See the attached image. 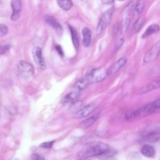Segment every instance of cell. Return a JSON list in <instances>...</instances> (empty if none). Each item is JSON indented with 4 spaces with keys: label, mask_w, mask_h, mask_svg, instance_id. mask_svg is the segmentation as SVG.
Returning a JSON list of instances; mask_svg holds the SVG:
<instances>
[{
    "label": "cell",
    "mask_w": 160,
    "mask_h": 160,
    "mask_svg": "<svg viewBox=\"0 0 160 160\" xmlns=\"http://www.w3.org/2000/svg\"><path fill=\"white\" fill-rule=\"evenodd\" d=\"M101 1L104 4H110L112 3L114 1V0H101Z\"/></svg>",
    "instance_id": "cell-31"
},
{
    "label": "cell",
    "mask_w": 160,
    "mask_h": 160,
    "mask_svg": "<svg viewBox=\"0 0 160 160\" xmlns=\"http://www.w3.org/2000/svg\"><path fill=\"white\" fill-rule=\"evenodd\" d=\"M159 31H160V26L159 25L155 24H151L147 28V29H146L144 32L142 34V38H146L153 34L157 33Z\"/></svg>",
    "instance_id": "cell-15"
},
{
    "label": "cell",
    "mask_w": 160,
    "mask_h": 160,
    "mask_svg": "<svg viewBox=\"0 0 160 160\" xmlns=\"http://www.w3.org/2000/svg\"><path fill=\"white\" fill-rule=\"evenodd\" d=\"M113 10H114V8L113 7H112L109 9H108L107 11H106L101 16L96 28V34L98 35L101 34L104 31V30L107 28V26L109 25L111 19Z\"/></svg>",
    "instance_id": "cell-5"
},
{
    "label": "cell",
    "mask_w": 160,
    "mask_h": 160,
    "mask_svg": "<svg viewBox=\"0 0 160 160\" xmlns=\"http://www.w3.org/2000/svg\"><path fill=\"white\" fill-rule=\"evenodd\" d=\"M130 23V19L128 18H124L122 21V29L124 31H126Z\"/></svg>",
    "instance_id": "cell-25"
},
{
    "label": "cell",
    "mask_w": 160,
    "mask_h": 160,
    "mask_svg": "<svg viewBox=\"0 0 160 160\" xmlns=\"http://www.w3.org/2000/svg\"><path fill=\"white\" fill-rule=\"evenodd\" d=\"M82 105L83 102L81 101H73L69 106V110H71V111H76V112L82 108Z\"/></svg>",
    "instance_id": "cell-23"
},
{
    "label": "cell",
    "mask_w": 160,
    "mask_h": 160,
    "mask_svg": "<svg viewBox=\"0 0 160 160\" xmlns=\"http://www.w3.org/2000/svg\"><path fill=\"white\" fill-rule=\"evenodd\" d=\"M45 21L51 26L58 34H61L62 32V28L58 21L52 16H46L44 18Z\"/></svg>",
    "instance_id": "cell-12"
},
{
    "label": "cell",
    "mask_w": 160,
    "mask_h": 160,
    "mask_svg": "<svg viewBox=\"0 0 160 160\" xmlns=\"http://www.w3.org/2000/svg\"><path fill=\"white\" fill-rule=\"evenodd\" d=\"M79 160H91V159H90L89 158H82V159H80Z\"/></svg>",
    "instance_id": "cell-32"
},
{
    "label": "cell",
    "mask_w": 160,
    "mask_h": 160,
    "mask_svg": "<svg viewBox=\"0 0 160 160\" xmlns=\"http://www.w3.org/2000/svg\"><path fill=\"white\" fill-rule=\"evenodd\" d=\"M114 152L109 146L101 141H91L86 144L79 152V156L82 158L102 155H113Z\"/></svg>",
    "instance_id": "cell-1"
},
{
    "label": "cell",
    "mask_w": 160,
    "mask_h": 160,
    "mask_svg": "<svg viewBox=\"0 0 160 160\" xmlns=\"http://www.w3.org/2000/svg\"><path fill=\"white\" fill-rule=\"evenodd\" d=\"M31 160H45V159L38 154H33L32 155Z\"/></svg>",
    "instance_id": "cell-28"
},
{
    "label": "cell",
    "mask_w": 160,
    "mask_h": 160,
    "mask_svg": "<svg viewBox=\"0 0 160 160\" xmlns=\"http://www.w3.org/2000/svg\"><path fill=\"white\" fill-rule=\"evenodd\" d=\"M18 71L19 76L24 80H28L33 76L34 68L29 62L21 61L18 66Z\"/></svg>",
    "instance_id": "cell-4"
},
{
    "label": "cell",
    "mask_w": 160,
    "mask_h": 160,
    "mask_svg": "<svg viewBox=\"0 0 160 160\" xmlns=\"http://www.w3.org/2000/svg\"><path fill=\"white\" fill-rule=\"evenodd\" d=\"M118 1H124L125 0H118Z\"/></svg>",
    "instance_id": "cell-33"
},
{
    "label": "cell",
    "mask_w": 160,
    "mask_h": 160,
    "mask_svg": "<svg viewBox=\"0 0 160 160\" xmlns=\"http://www.w3.org/2000/svg\"><path fill=\"white\" fill-rule=\"evenodd\" d=\"M95 109V106L94 104H88L82 107L81 109L75 113L76 118H85L91 114Z\"/></svg>",
    "instance_id": "cell-10"
},
{
    "label": "cell",
    "mask_w": 160,
    "mask_h": 160,
    "mask_svg": "<svg viewBox=\"0 0 160 160\" xmlns=\"http://www.w3.org/2000/svg\"><path fill=\"white\" fill-rule=\"evenodd\" d=\"M6 49H7L6 47L0 46V54H3V53H4V52L6 51Z\"/></svg>",
    "instance_id": "cell-30"
},
{
    "label": "cell",
    "mask_w": 160,
    "mask_h": 160,
    "mask_svg": "<svg viewBox=\"0 0 160 160\" xmlns=\"http://www.w3.org/2000/svg\"><path fill=\"white\" fill-rule=\"evenodd\" d=\"M89 84V82L88 79L86 77H84L81 78L76 82V84H74V88L78 91H81L84 89Z\"/></svg>",
    "instance_id": "cell-19"
},
{
    "label": "cell",
    "mask_w": 160,
    "mask_h": 160,
    "mask_svg": "<svg viewBox=\"0 0 160 160\" xmlns=\"http://www.w3.org/2000/svg\"><path fill=\"white\" fill-rule=\"evenodd\" d=\"M8 29L7 26L4 24H0V35L4 36L8 32Z\"/></svg>",
    "instance_id": "cell-27"
},
{
    "label": "cell",
    "mask_w": 160,
    "mask_h": 160,
    "mask_svg": "<svg viewBox=\"0 0 160 160\" xmlns=\"http://www.w3.org/2000/svg\"><path fill=\"white\" fill-rule=\"evenodd\" d=\"M160 138V132L158 131H148L142 135V139L145 141L154 142Z\"/></svg>",
    "instance_id": "cell-13"
},
{
    "label": "cell",
    "mask_w": 160,
    "mask_h": 160,
    "mask_svg": "<svg viewBox=\"0 0 160 160\" xmlns=\"http://www.w3.org/2000/svg\"><path fill=\"white\" fill-rule=\"evenodd\" d=\"M98 117H99V114H96L88 118V119H85L84 121H83L80 123V127L82 129H87L89 128L96 121Z\"/></svg>",
    "instance_id": "cell-16"
},
{
    "label": "cell",
    "mask_w": 160,
    "mask_h": 160,
    "mask_svg": "<svg viewBox=\"0 0 160 160\" xmlns=\"http://www.w3.org/2000/svg\"><path fill=\"white\" fill-rule=\"evenodd\" d=\"M144 4L142 2H139L136 4V6H135V9H134V12H135V14L136 16L139 15L142 12L143 9H144Z\"/></svg>",
    "instance_id": "cell-24"
},
{
    "label": "cell",
    "mask_w": 160,
    "mask_h": 160,
    "mask_svg": "<svg viewBox=\"0 0 160 160\" xmlns=\"http://www.w3.org/2000/svg\"><path fill=\"white\" fill-rule=\"evenodd\" d=\"M127 62V59L126 57H122L118 60H117L108 70V74H112L117 72L122 67H123Z\"/></svg>",
    "instance_id": "cell-11"
},
{
    "label": "cell",
    "mask_w": 160,
    "mask_h": 160,
    "mask_svg": "<svg viewBox=\"0 0 160 160\" xmlns=\"http://www.w3.org/2000/svg\"><path fill=\"white\" fill-rule=\"evenodd\" d=\"M160 112V99L146 104L138 109L126 115L127 120L138 119L152 114Z\"/></svg>",
    "instance_id": "cell-2"
},
{
    "label": "cell",
    "mask_w": 160,
    "mask_h": 160,
    "mask_svg": "<svg viewBox=\"0 0 160 160\" xmlns=\"http://www.w3.org/2000/svg\"><path fill=\"white\" fill-rule=\"evenodd\" d=\"M160 88V78L154 79L142 86L137 92L138 94H144Z\"/></svg>",
    "instance_id": "cell-7"
},
{
    "label": "cell",
    "mask_w": 160,
    "mask_h": 160,
    "mask_svg": "<svg viewBox=\"0 0 160 160\" xmlns=\"http://www.w3.org/2000/svg\"><path fill=\"white\" fill-rule=\"evenodd\" d=\"M58 6L65 11L69 10L72 6V2L71 0H56Z\"/></svg>",
    "instance_id": "cell-20"
},
{
    "label": "cell",
    "mask_w": 160,
    "mask_h": 160,
    "mask_svg": "<svg viewBox=\"0 0 160 160\" xmlns=\"http://www.w3.org/2000/svg\"><path fill=\"white\" fill-rule=\"evenodd\" d=\"M108 75V71L105 68H91L86 74V78L89 83L100 82L102 81Z\"/></svg>",
    "instance_id": "cell-3"
},
{
    "label": "cell",
    "mask_w": 160,
    "mask_h": 160,
    "mask_svg": "<svg viewBox=\"0 0 160 160\" xmlns=\"http://www.w3.org/2000/svg\"><path fill=\"white\" fill-rule=\"evenodd\" d=\"M82 34L83 36L82 44L84 47H88L91 41V31L88 28H84L82 30Z\"/></svg>",
    "instance_id": "cell-14"
},
{
    "label": "cell",
    "mask_w": 160,
    "mask_h": 160,
    "mask_svg": "<svg viewBox=\"0 0 160 160\" xmlns=\"http://www.w3.org/2000/svg\"><path fill=\"white\" fill-rule=\"evenodd\" d=\"M142 154L148 158H152L155 155V149L154 148L149 144L144 145L141 150Z\"/></svg>",
    "instance_id": "cell-17"
},
{
    "label": "cell",
    "mask_w": 160,
    "mask_h": 160,
    "mask_svg": "<svg viewBox=\"0 0 160 160\" xmlns=\"http://www.w3.org/2000/svg\"><path fill=\"white\" fill-rule=\"evenodd\" d=\"M11 6L12 9V13L11 19L12 21H16L19 19L21 11V2L20 0H11Z\"/></svg>",
    "instance_id": "cell-9"
},
{
    "label": "cell",
    "mask_w": 160,
    "mask_h": 160,
    "mask_svg": "<svg viewBox=\"0 0 160 160\" xmlns=\"http://www.w3.org/2000/svg\"><path fill=\"white\" fill-rule=\"evenodd\" d=\"M56 49L57 51L58 52V53H59L61 56H62L64 53H63V51H62L61 47L59 45H57V46H56Z\"/></svg>",
    "instance_id": "cell-29"
},
{
    "label": "cell",
    "mask_w": 160,
    "mask_h": 160,
    "mask_svg": "<svg viewBox=\"0 0 160 160\" xmlns=\"http://www.w3.org/2000/svg\"><path fill=\"white\" fill-rule=\"evenodd\" d=\"M79 96V92L78 91L71 92L70 93L66 95L62 99V102L63 103H66L70 101H73L76 99Z\"/></svg>",
    "instance_id": "cell-21"
},
{
    "label": "cell",
    "mask_w": 160,
    "mask_h": 160,
    "mask_svg": "<svg viewBox=\"0 0 160 160\" xmlns=\"http://www.w3.org/2000/svg\"><path fill=\"white\" fill-rule=\"evenodd\" d=\"M69 30H70L73 45L76 49H78L79 46V36H78V32L76 31V29L71 26H69Z\"/></svg>",
    "instance_id": "cell-18"
},
{
    "label": "cell",
    "mask_w": 160,
    "mask_h": 160,
    "mask_svg": "<svg viewBox=\"0 0 160 160\" xmlns=\"http://www.w3.org/2000/svg\"><path fill=\"white\" fill-rule=\"evenodd\" d=\"M160 54V41L153 45L144 54L143 61L145 63L151 62Z\"/></svg>",
    "instance_id": "cell-6"
},
{
    "label": "cell",
    "mask_w": 160,
    "mask_h": 160,
    "mask_svg": "<svg viewBox=\"0 0 160 160\" xmlns=\"http://www.w3.org/2000/svg\"><path fill=\"white\" fill-rule=\"evenodd\" d=\"M32 55L36 64L41 69H44L46 68L44 59L43 58L42 49L39 47H35L32 51Z\"/></svg>",
    "instance_id": "cell-8"
},
{
    "label": "cell",
    "mask_w": 160,
    "mask_h": 160,
    "mask_svg": "<svg viewBox=\"0 0 160 160\" xmlns=\"http://www.w3.org/2000/svg\"><path fill=\"white\" fill-rule=\"evenodd\" d=\"M54 143V141H48V142H44L41 143L39 146L43 148H46V149H49L51 148L52 146V144Z\"/></svg>",
    "instance_id": "cell-26"
},
{
    "label": "cell",
    "mask_w": 160,
    "mask_h": 160,
    "mask_svg": "<svg viewBox=\"0 0 160 160\" xmlns=\"http://www.w3.org/2000/svg\"><path fill=\"white\" fill-rule=\"evenodd\" d=\"M144 18L143 17H140L135 22V23L134 24V26H133V31L134 32H138L141 29V28L143 26L144 24Z\"/></svg>",
    "instance_id": "cell-22"
}]
</instances>
